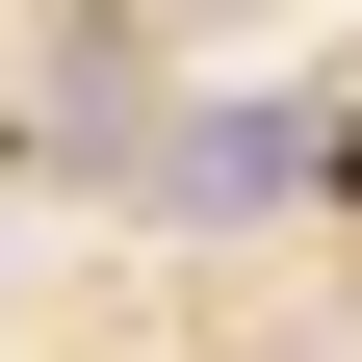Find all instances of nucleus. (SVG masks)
I'll use <instances>...</instances> for the list:
<instances>
[{"instance_id": "f257e3e1", "label": "nucleus", "mask_w": 362, "mask_h": 362, "mask_svg": "<svg viewBox=\"0 0 362 362\" xmlns=\"http://www.w3.org/2000/svg\"><path fill=\"white\" fill-rule=\"evenodd\" d=\"M310 181H362V129H337V104H233V129L156 156V207H310Z\"/></svg>"}]
</instances>
